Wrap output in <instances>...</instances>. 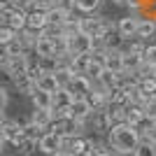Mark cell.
<instances>
[{"label":"cell","mask_w":156,"mask_h":156,"mask_svg":"<svg viewBox=\"0 0 156 156\" xmlns=\"http://www.w3.org/2000/svg\"><path fill=\"white\" fill-rule=\"evenodd\" d=\"M107 142L119 151V154L130 156L133 151L137 149V144L142 142V135L137 133V128L128 121H119L114 124L110 130H107Z\"/></svg>","instance_id":"obj_1"},{"label":"cell","mask_w":156,"mask_h":156,"mask_svg":"<svg viewBox=\"0 0 156 156\" xmlns=\"http://www.w3.org/2000/svg\"><path fill=\"white\" fill-rule=\"evenodd\" d=\"M0 135H2V142L5 144H14V147H16V144L26 137V133H23V126H21L19 121H12V119L5 117L2 119V133H0Z\"/></svg>","instance_id":"obj_2"},{"label":"cell","mask_w":156,"mask_h":156,"mask_svg":"<svg viewBox=\"0 0 156 156\" xmlns=\"http://www.w3.org/2000/svg\"><path fill=\"white\" fill-rule=\"evenodd\" d=\"M37 149L47 156H54V154H58V151H63V135L54 133V130H47L44 135L40 137Z\"/></svg>","instance_id":"obj_3"},{"label":"cell","mask_w":156,"mask_h":156,"mask_svg":"<svg viewBox=\"0 0 156 156\" xmlns=\"http://www.w3.org/2000/svg\"><path fill=\"white\" fill-rule=\"evenodd\" d=\"M68 44H70L72 56H75V54H93V37L84 30L70 35V37H68Z\"/></svg>","instance_id":"obj_4"},{"label":"cell","mask_w":156,"mask_h":156,"mask_svg":"<svg viewBox=\"0 0 156 156\" xmlns=\"http://www.w3.org/2000/svg\"><path fill=\"white\" fill-rule=\"evenodd\" d=\"M140 16H135V14H128V16H124V19H119L117 23V33L121 40H133L137 37V28H140Z\"/></svg>","instance_id":"obj_5"},{"label":"cell","mask_w":156,"mask_h":156,"mask_svg":"<svg viewBox=\"0 0 156 156\" xmlns=\"http://www.w3.org/2000/svg\"><path fill=\"white\" fill-rule=\"evenodd\" d=\"M75 103V96L70 93V89H58L54 93V103H51V110H54V117H61L70 110V105Z\"/></svg>","instance_id":"obj_6"},{"label":"cell","mask_w":156,"mask_h":156,"mask_svg":"<svg viewBox=\"0 0 156 156\" xmlns=\"http://www.w3.org/2000/svg\"><path fill=\"white\" fill-rule=\"evenodd\" d=\"M93 86H96V84H93L91 77H86V75H75L68 89H70V93L75 98H86L89 93L93 91Z\"/></svg>","instance_id":"obj_7"},{"label":"cell","mask_w":156,"mask_h":156,"mask_svg":"<svg viewBox=\"0 0 156 156\" xmlns=\"http://www.w3.org/2000/svg\"><path fill=\"white\" fill-rule=\"evenodd\" d=\"M68 117L77 119V121H86L89 117H93V107L89 105V100L86 98H75V103L70 105V110L65 112Z\"/></svg>","instance_id":"obj_8"},{"label":"cell","mask_w":156,"mask_h":156,"mask_svg":"<svg viewBox=\"0 0 156 156\" xmlns=\"http://www.w3.org/2000/svg\"><path fill=\"white\" fill-rule=\"evenodd\" d=\"M93 84H96L98 89H103V91L110 93V91H114V89L121 84V72H114V70H107V68H105V72L93 82Z\"/></svg>","instance_id":"obj_9"},{"label":"cell","mask_w":156,"mask_h":156,"mask_svg":"<svg viewBox=\"0 0 156 156\" xmlns=\"http://www.w3.org/2000/svg\"><path fill=\"white\" fill-rule=\"evenodd\" d=\"M103 58H105V68H107V70L124 72V51H121L119 47H110V49L103 54Z\"/></svg>","instance_id":"obj_10"},{"label":"cell","mask_w":156,"mask_h":156,"mask_svg":"<svg viewBox=\"0 0 156 156\" xmlns=\"http://www.w3.org/2000/svg\"><path fill=\"white\" fill-rule=\"evenodd\" d=\"M47 26H49V12H44V9H33V12H28V28H30V30L42 33Z\"/></svg>","instance_id":"obj_11"},{"label":"cell","mask_w":156,"mask_h":156,"mask_svg":"<svg viewBox=\"0 0 156 156\" xmlns=\"http://www.w3.org/2000/svg\"><path fill=\"white\" fill-rule=\"evenodd\" d=\"M30 121L37 124V126H42V128H49L51 121H54V110L51 107H35L33 114H30Z\"/></svg>","instance_id":"obj_12"},{"label":"cell","mask_w":156,"mask_h":156,"mask_svg":"<svg viewBox=\"0 0 156 156\" xmlns=\"http://www.w3.org/2000/svg\"><path fill=\"white\" fill-rule=\"evenodd\" d=\"M142 63H144L142 54L124 51V72H128V75H137V70L142 68Z\"/></svg>","instance_id":"obj_13"},{"label":"cell","mask_w":156,"mask_h":156,"mask_svg":"<svg viewBox=\"0 0 156 156\" xmlns=\"http://www.w3.org/2000/svg\"><path fill=\"white\" fill-rule=\"evenodd\" d=\"M33 51L37 58H44V56H56V44H54V40L49 37H40L33 47Z\"/></svg>","instance_id":"obj_14"},{"label":"cell","mask_w":156,"mask_h":156,"mask_svg":"<svg viewBox=\"0 0 156 156\" xmlns=\"http://www.w3.org/2000/svg\"><path fill=\"white\" fill-rule=\"evenodd\" d=\"M91 151H93V140H89V137H84V135L72 137L70 154H75V156H82V154H91Z\"/></svg>","instance_id":"obj_15"},{"label":"cell","mask_w":156,"mask_h":156,"mask_svg":"<svg viewBox=\"0 0 156 156\" xmlns=\"http://www.w3.org/2000/svg\"><path fill=\"white\" fill-rule=\"evenodd\" d=\"M137 37L149 42L151 37H156V19L154 16H147V19L140 21V28H137Z\"/></svg>","instance_id":"obj_16"},{"label":"cell","mask_w":156,"mask_h":156,"mask_svg":"<svg viewBox=\"0 0 156 156\" xmlns=\"http://www.w3.org/2000/svg\"><path fill=\"white\" fill-rule=\"evenodd\" d=\"M91 58H93V54H75L70 58V68L75 70V75H86Z\"/></svg>","instance_id":"obj_17"},{"label":"cell","mask_w":156,"mask_h":156,"mask_svg":"<svg viewBox=\"0 0 156 156\" xmlns=\"http://www.w3.org/2000/svg\"><path fill=\"white\" fill-rule=\"evenodd\" d=\"M30 103H33V107H51L54 93L42 91V89H35V91L30 93Z\"/></svg>","instance_id":"obj_18"},{"label":"cell","mask_w":156,"mask_h":156,"mask_svg":"<svg viewBox=\"0 0 156 156\" xmlns=\"http://www.w3.org/2000/svg\"><path fill=\"white\" fill-rule=\"evenodd\" d=\"M37 89L49 91V93H56L61 86H58V79H56V75H54V72H44V75L37 79Z\"/></svg>","instance_id":"obj_19"},{"label":"cell","mask_w":156,"mask_h":156,"mask_svg":"<svg viewBox=\"0 0 156 156\" xmlns=\"http://www.w3.org/2000/svg\"><path fill=\"white\" fill-rule=\"evenodd\" d=\"M133 156H156V140L151 135L142 137V142L137 144V149L133 151Z\"/></svg>","instance_id":"obj_20"},{"label":"cell","mask_w":156,"mask_h":156,"mask_svg":"<svg viewBox=\"0 0 156 156\" xmlns=\"http://www.w3.org/2000/svg\"><path fill=\"white\" fill-rule=\"evenodd\" d=\"M16 37H19V30H16V28L7 26V23H2V26H0V44H2V47L12 44Z\"/></svg>","instance_id":"obj_21"},{"label":"cell","mask_w":156,"mask_h":156,"mask_svg":"<svg viewBox=\"0 0 156 156\" xmlns=\"http://www.w3.org/2000/svg\"><path fill=\"white\" fill-rule=\"evenodd\" d=\"M23 133H26V137L28 140H35V142H40V137L47 133V128H42V126H37V124H33V121H28L26 126H23Z\"/></svg>","instance_id":"obj_22"},{"label":"cell","mask_w":156,"mask_h":156,"mask_svg":"<svg viewBox=\"0 0 156 156\" xmlns=\"http://www.w3.org/2000/svg\"><path fill=\"white\" fill-rule=\"evenodd\" d=\"M100 2L103 0H75V7H77V12L82 14H93L100 7Z\"/></svg>","instance_id":"obj_23"},{"label":"cell","mask_w":156,"mask_h":156,"mask_svg":"<svg viewBox=\"0 0 156 156\" xmlns=\"http://www.w3.org/2000/svg\"><path fill=\"white\" fill-rule=\"evenodd\" d=\"M142 58H144V63L156 65V44H147V49H144V54H142Z\"/></svg>","instance_id":"obj_24"},{"label":"cell","mask_w":156,"mask_h":156,"mask_svg":"<svg viewBox=\"0 0 156 156\" xmlns=\"http://www.w3.org/2000/svg\"><path fill=\"white\" fill-rule=\"evenodd\" d=\"M144 114H147V117H151V119H156V96L149 98V100L144 103Z\"/></svg>","instance_id":"obj_25"},{"label":"cell","mask_w":156,"mask_h":156,"mask_svg":"<svg viewBox=\"0 0 156 156\" xmlns=\"http://www.w3.org/2000/svg\"><path fill=\"white\" fill-rule=\"evenodd\" d=\"M7 103H9V91L2 86V89H0V110H2V112L7 110Z\"/></svg>","instance_id":"obj_26"},{"label":"cell","mask_w":156,"mask_h":156,"mask_svg":"<svg viewBox=\"0 0 156 156\" xmlns=\"http://www.w3.org/2000/svg\"><path fill=\"white\" fill-rule=\"evenodd\" d=\"M112 2H114V5H128L130 0H112Z\"/></svg>","instance_id":"obj_27"},{"label":"cell","mask_w":156,"mask_h":156,"mask_svg":"<svg viewBox=\"0 0 156 156\" xmlns=\"http://www.w3.org/2000/svg\"><path fill=\"white\" fill-rule=\"evenodd\" d=\"M54 156H75V154H70V151H58V154H54Z\"/></svg>","instance_id":"obj_28"},{"label":"cell","mask_w":156,"mask_h":156,"mask_svg":"<svg viewBox=\"0 0 156 156\" xmlns=\"http://www.w3.org/2000/svg\"><path fill=\"white\" fill-rule=\"evenodd\" d=\"M112 156H126V154H119V151H114V154H112Z\"/></svg>","instance_id":"obj_29"}]
</instances>
